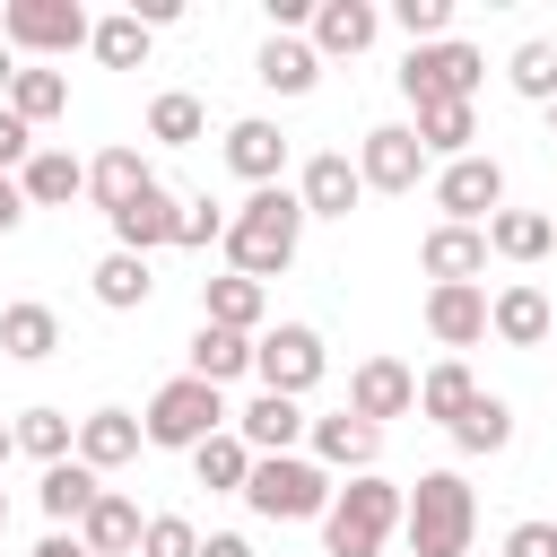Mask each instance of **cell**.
<instances>
[{
    "label": "cell",
    "mask_w": 557,
    "mask_h": 557,
    "mask_svg": "<svg viewBox=\"0 0 557 557\" xmlns=\"http://www.w3.org/2000/svg\"><path fill=\"white\" fill-rule=\"evenodd\" d=\"M296 244H305V200L278 191V183L252 191V200L226 218V261H235V278H270V270H287Z\"/></svg>",
    "instance_id": "obj_1"
},
{
    "label": "cell",
    "mask_w": 557,
    "mask_h": 557,
    "mask_svg": "<svg viewBox=\"0 0 557 557\" xmlns=\"http://www.w3.org/2000/svg\"><path fill=\"white\" fill-rule=\"evenodd\" d=\"M470 522H479V496L461 470H426L409 487V513H400L409 557H470Z\"/></svg>",
    "instance_id": "obj_2"
},
{
    "label": "cell",
    "mask_w": 557,
    "mask_h": 557,
    "mask_svg": "<svg viewBox=\"0 0 557 557\" xmlns=\"http://www.w3.org/2000/svg\"><path fill=\"white\" fill-rule=\"evenodd\" d=\"M400 513H409V496H400L392 479L357 470V479L331 496V513H322V548H331V557H383V540H392Z\"/></svg>",
    "instance_id": "obj_3"
},
{
    "label": "cell",
    "mask_w": 557,
    "mask_h": 557,
    "mask_svg": "<svg viewBox=\"0 0 557 557\" xmlns=\"http://www.w3.org/2000/svg\"><path fill=\"white\" fill-rule=\"evenodd\" d=\"M331 470L322 461H305V453H261L252 461V479H244V505L261 513V522H313V513H331Z\"/></svg>",
    "instance_id": "obj_4"
},
{
    "label": "cell",
    "mask_w": 557,
    "mask_h": 557,
    "mask_svg": "<svg viewBox=\"0 0 557 557\" xmlns=\"http://www.w3.org/2000/svg\"><path fill=\"white\" fill-rule=\"evenodd\" d=\"M148 444H165V453H200L209 435H226V400H218V383H200V374H174V383H157V400H148Z\"/></svg>",
    "instance_id": "obj_5"
},
{
    "label": "cell",
    "mask_w": 557,
    "mask_h": 557,
    "mask_svg": "<svg viewBox=\"0 0 557 557\" xmlns=\"http://www.w3.org/2000/svg\"><path fill=\"white\" fill-rule=\"evenodd\" d=\"M479 78H487V61H479L470 44H453V35H444V44H418V52L400 61V96H409L418 113H426V104H470Z\"/></svg>",
    "instance_id": "obj_6"
},
{
    "label": "cell",
    "mask_w": 557,
    "mask_h": 557,
    "mask_svg": "<svg viewBox=\"0 0 557 557\" xmlns=\"http://www.w3.org/2000/svg\"><path fill=\"white\" fill-rule=\"evenodd\" d=\"M0 44H17V52H78V44H96V26H87L78 0H9L0 9Z\"/></svg>",
    "instance_id": "obj_7"
},
{
    "label": "cell",
    "mask_w": 557,
    "mask_h": 557,
    "mask_svg": "<svg viewBox=\"0 0 557 557\" xmlns=\"http://www.w3.org/2000/svg\"><path fill=\"white\" fill-rule=\"evenodd\" d=\"M252 374H261V392H278V400L313 392V383H322V339H313L305 322L261 331V339H252Z\"/></svg>",
    "instance_id": "obj_8"
},
{
    "label": "cell",
    "mask_w": 557,
    "mask_h": 557,
    "mask_svg": "<svg viewBox=\"0 0 557 557\" xmlns=\"http://www.w3.org/2000/svg\"><path fill=\"white\" fill-rule=\"evenodd\" d=\"M435 209H444V226L496 218V209H505V165H496V157H453V165L435 174Z\"/></svg>",
    "instance_id": "obj_9"
},
{
    "label": "cell",
    "mask_w": 557,
    "mask_h": 557,
    "mask_svg": "<svg viewBox=\"0 0 557 557\" xmlns=\"http://www.w3.org/2000/svg\"><path fill=\"white\" fill-rule=\"evenodd\" d=\"M357 174H366V191H409V183L426 174V148H418V131H400V122L366 131V148H357Z\"/></svg>",
    "instance_id": "obj_10"
},
{
    "label": "cell",
    "mask_w": 557,
    "mask_h": 557,
    "mask_svg": "<svg viewBox=\"0 0 557 557\" xmlns=\"http://www.w3.org/2000/svg\"><path fill=\"white\" fill-rule=\"evenodd\" d=\"M348 409H357L366 426H383V418L418 409V374H409L400 357H366V366L348 374Z\"/></svg>",
    "instance_id": "obj_11"
},
{
    "label": "cell",
    "mask_w": 557,
    "mask_h": 557,
    "mask_svg": "<svg viewBox=\"0 0 557 557\" xmlns=\"http://www.w3.org/2000/svg\"><path fill=\"white\" fill-rule=\"evenodd\" d=\"M418 270H426L435 287H479V270H487V226H435V235L418 244Z\"/></svg>",
    "instance_id": "obj_12"
},
{
    "label": "cell",
    "mask_w": 557,
    "mask_h": 557,
    "mask_svg": "<svg viewBox=\"0 0 557 557\" xmlns=\"http://www.w3.org/2000/svg\"><path fill=\"white\" fill-rule=\"evenodd\" d=\"M426 331H435L444 348L487 339V287H426Z\"/></svg>",
    "instance_id": "obj_13"
},
{
    "label": "cell",
    "mask_w": 557,
    "mask_h": 557,
    "mask_svg": "<svg viewBox=\"0 0 557 557\" xmlns=\"http://www.w3.org/2000/svg\"><path fill=\"white\" fill-rule=\"evenodd\" d=\"M487 331H496L505 348H540V339H548V296H540L531 278H513L505 296H487Z\"/></svg>",
    "instance_id": "obj_14"
},
{
    "label": "cell",
    "mask_w": 557,
    "mask_h": 557,
    "mask_svg": "<svg viewBox=\"0 0 557 557\" xmlns=\"http://www.w3.org/2000/svg\"><path fill=\"white\" fill-rule=\"evenodd\" d=\"M148 183H157V174L139 165V148H104V157L87 165V200H96L104 218H122V209H131V200H139Z\"/></svg>",
    "instance_id": "obj_15"
},
{
    "label": "cell",
    "mask_w": 557,
    "mask_h": 557,
    "mask_svg": "<svg viewBox=\"0 0 557 557\" xmlns=\"http://www.w3.org/2000/svg\"><path fill=\"white\" fill-rule=\"evenodd\" d=\"M357 191H366V174H357L348 157H331V148H322V157L305 165V191H296V200H305V218H348V209H357Z\"/></svg>",
    "instance_id": "obj_16"
},
{
    "label": "cell",
    "mask_w": 557,
    "mask_h": 557,
    "mask_svg": "<svg viewBox=\"0 0 557 557\" xmlns=\"http://www.w3.org/2000/svg\"><path fill=\"white\" fill-rule=\"evenodd\" d=\"M139 435H148V426H139L131 409H96V418H78V461H87V470H122V461L139 453Z\"/></svg>",
    "instance_id": "obj_17"
},
{
    "label": "cell",
    "mask_w": 557,
    "mask_h": 557,
    "mask_svg": "<svg viewBox=\"0 0 557 557\" xmlns=\"http://www.w3.org/2000/svg\"><path fill=\"white\" fill-rule=\"evenodd\" d=\"M313 453H322L331 470H374V453H383V426H366L357 409H339V418H313Z\"/></svg>",
    "instance_id": "obj_18"
},
{
    "label": "cell",
    "mask_w": 557,
    "mask_h": 557,
    "mask_svg": "<svg viewBox=\"0 0 557 557\" xmlns=\"http://www.w3.org/2000/svg\"><path fill=\"white\" fill-rule=\"evenodd\" d=\"M78 540H87L96 557H139L148 522H139V505H131V496H113V487H104V496H96V513L78 522Z\"/></svg>",
    "instance_id": "obj_19"
},
{
    "label": "cell",
    "mask_w": 557,
    "mask_h": 557,
    "mask_svg": "<svg viewBox=\"0 0 557 557\" xmlns=\"http://www.w3.org/2000/svg\"><path fill=\"white\" fill-rule=\"evenodd\" d=\"M252 78H261L270 96H305V87L322 78V52H313V44H296V35H270V44H261V61H252Z\"/></svg>",
    "instance_id": "obj_20"
},
{
    "label": "cell",
    "mask_w": 557,
    "mask_h": 557,
    "mask_svg": "<svg viewBox=\"0 0 557 557\" xmlns=\"http://www.w3.org/2000/svg\"><path fill=\"white\" fill-rule=\"evenodd\" d=\"M226 165H235L252 191H270V183H278V165H287V139H278L270 122H235V131H226Z\"/></svg>",
    "instance_id": "obj_21"
},
{
    "label": "cell",
    "mask_w": 557,
    "mask_h": 557,
    "mask_svg": "<svg viewBox=\"0 0 557 557\" xmlns=\"http://www.w3.org/2000/svg\"><path fill=\"white\" fill-rule=\"evenodd\" d=\"M17 183H26V209H61V200H78V191H87V165H78L70 148H35Z\"/></svg>",
    "instance_id": "obj_22"
},
{
    "label": "cell",
    "mask_w": 557,
    "mask_h": 557,
    "mask_svg": "<svg viewBox=\"0 0 557 557\" xmlns=\"http://www.w3.org/2000/svg\"><path fill=\"white\" fill-rule=\"evenodd\" d=\"M174 218H183V200H165V183H148V191L113 218V235H122V252H148V244H174Z\"/></svg>",
    "instance_id": "obj_23"
},
{
    "label": "cell",
    "mask_w": 557,
    "mask_h": 557,
    "mask_svg": "<svg viewBox=\"0 0 557 557\" xmlns=\"http://www.w3.org/2000/svg\"><path fill=\"white\" fill-rule=\"evenodd\" d=\"M200 322H218V331H244L252 339V322H261V278H200Z\"/></svg>",
    "instance_id": "obj_24"
},
{
    "label": "cell",
    "mask_w": 557,
    "mask_h": 557,
    "mask_svg": "<svg viewBox=\"0 0 557 557\" xmlns=\"http://www.w3.org/2000/svg\"><path fill=\"white\" fill-rule=\"evenodd\" d=\"M235 435H244L252 453H296V435H305V409H296V400H278V392H261V400L235 418Z\"/></svg>",
    "instance_id": "obj_25"
},
{
    "label": "cell",
    "mask_w": 557,
    "mask_h": 557,
    "mask_svg": "<svg viewBox=\"0 0 557 557\" xmlns=\"http://www.w3.org/2000/svg\"><path fill=\"white\" fill-rule=\"evenodd\" d=\"M374 26H383V17H374L366 0H322V9H313V52H366Z\"/></svg>",
    "instance_id": "obj_26"
},
{
    "label": "cell",
    "mask_w": 557,
    "mask_h": 557,
    "mask_svg": "<svg viewBox=\"0 0 557 557\" xmlns=\"http://www.w3.org/2000/svg\"><path fill=\"white\" fill-rule=\"evenodd\" d=\"M557 244V218H540V209H496L487 218V252H505V261H540Z\"/></svg>",
    "instance_id": "obj_27"
},
{
    "label": "cell",
    "mask_w": 557,
    "mask_h": 557,
    "mask_svg": "<svg viewBox=\"0 0 557 557\" xmlns=\"http://www.w3.org/2000/svg\"><path fill=\"white\" fill-rule=\"evenodd\" d=\"M0 348H9V357H26V366H35V357H52V348H61L52 305H35V296H26V305H0Z\"/></svg>",
    "instance_id": "obj_28"
},
{
    "label": "cell",
    "mask_w": 557,
    "mask_h": 557,
    "mask_svg": "<svg viewBox=\"0 0 557 557\" xmlns=\"http://www.w3.org/2000/svg\"><path fill=\"white\" fill-rule=\"evenodd\" d=\"M252 461H261V453H252L244 435H209V444L191 453V470H200V487H209V496H244Z\"/></svg>",
    "instance_id": "obj_29"
},
{
    "label": "cell",
    "mask_w": 557,
    "mask_h": 557,
    "mask_svg": "<svg viewBox=\"0 0 557 557\" xmlns=\"http://www.w3.org/2000/svg\"><path fill=\"white\" fill-rule=\"evenodd\" d=\"M244 366H252V339H244V331H218V322L191 331V374H200V383H235Z\"/></svg>",
    "instance_id": "obj_30"
},
{
    "label": "cell",
    "mask_w": 557,
    "mask_h": 557,
    "mask_svg": "<svg viewBox=\"0 0 557 557\" xmlns=\"http://www.w3.org/2000/svg\"><path fill=\"white\" fill-rule=\"evenodd\" d=\"M96 496H104V487H96L87 461H52V470H44V513H52V522H87Z\"/></svg>",
    "instance_id": "obj_31"
},
{
    "label": "cell",
    "mask_w": 557,
    "mask_h": 557,
    "mask_svg": "<svg viewBox=\"0 0 557 557\" xmlns=\"http://www.w3.org/2000/svg\"><path fill=\"white\" fill-rule=\"evenodd\" d=\"M148 252H104L96 261V305H113V313H131V305H148Z\"/></svg>",
    "instance_id": "obj_32"
},
{
    "label": "cell",
    "mask_w": 557,
    "mask_h": 557,
    "mask_svg": "<svg viewBox=\"0 0 557 557\" xmlns=\"http://www.w3.org/2000/svg\"><path fill=\"white\" fill-rule=\"evenodd\" d=\"M453 444H461V453H505V444H513V409H505L496 392H479V400L453 418Z\"/></svg>",
    "instance_id": "obj_33"
},
{
    "label": "cell",
    "mask_w": 557,
    "mask_h": 557,
    "mask_svg": "<svg viewBox=\"0 0 557 557\" xmlns=\"http://www.w3.org/2000/svg\"><path fill=\"white\" fill-rule=\"evenodd\" d=\"M470 400H479V383H470V366H461V357H444L435 374H418V409H426V418H444V426H453Z\"/></svg>",
    "instance_id": "obj_34"
},
{
    "label": "cell",
    "mask_w": 557,
    "mask_h": 557,
    "mask_svg": "<svg viewBox=\"0 0 557 557\" xmlns=\"http://www.w3.org/2000/svg\"><path fill=\"white\" fill-rule=\"evenodd\" d=\"M61 104H70V78H61V70H17V87H9V113H17L26 131H35V122H52Z\"/></svg>",
    "instance_id": "obj_35"
},
{
    "label": "cell",
    "mask_w": 557,
    "mask_h": 557,
    "mask_svg": "<svg viewBox=\"0 0 557 557\" xmlns=\"http://www.w3.org/2000/svg\"><path fill=\"white\" fill-rule=\"evenodd\" d=\"M470 139H479V113H470V104H426V113H418V148H426V157H435V148L461 157Z\"/></svg>",
    "instance_id": "obj_36"
},
{
    "label": "cell",
    "mask_w": 557,
    "mask_h": 557,
    "mask_svg": "<svg viewBox=\"0 0 557 557\" xmlns=\"http://www.w3.org/2000/svg\"><path fill=\"white\" fill-rule=\"evenodd\" d=\"M104 70H139L148 61V26L139 17H96V44H87Z\"/></svg>",
    "instance_id": "obj_37"
},
{
    "label": "cell",
    "mask_w": 557,
    "mask_h": 557,
    "mask_svg": "<svg viewBox=\"0 0 557 557\" xmlns=\"http://www.w3.org/2000/svg\"><path fill=\"white\" fill-rule=\"evenodd\" d=\"M505 78H513V96H531V104H557V44H522V52L505 61Z\"/></svg>",
    "instance_id": "obj_38"
},
{
    "label": "cell",
    "mask_w": 557,
    "mask_h": 557,
    "mask_svg": "<svg viewBox=\"0 0 557 557\" xmlns=\"http://www.w3.org/2000/svg\"><path fill=\"white\" fill-rule=\"evenodd\" d=\"M148 139L191 148V139H200V96H157V104H148Z\"/></svg>",
    "instance_id": "obj_39"
},
{
    "label": "cell",
    "mask_w": 557,
    "mask_h": 557,
    "mask_svg": "<svg viewBox=\"0 0 557 557\" xmlns=\"http://www.w3.org/2000/svg\"><path fill=\"white\" fill-rule=\"evenodd\" d=\"M17 444L52 470V461H70V418H61V409H26V418H17Z\"/></svg>",
    "instance_id": "obj_40"
},
{
    "label": "cell",
    "mask_w": 557,
    "mask_h": 557,
    "mask_svg": "<svg viewBox=\"0 0 557 557\" xmlns=\"http://www.w3.org/2000/svg\"><path fill=\"white\" fill-rule=\"evenodd\" d=\"M139 557H200V531H191L183 513H157L148 540H139Z\"/></svg>",
    "instance_id": "obj_41"
},
{
    "label": "cell",
    "mask_w": 557,
    "mask_h": 557,
    "mask_svg": "<svg viewBox=\"0 0 557 557\" xmlns=\"http://www.w3.org/2000/svg\"><path fill=\"white\" fill-rule=\"evenodd\" d=\"M209 235L226 244V209H218V200H183V218H174V244H191V252H200Z\"/></svg>",
    "instance_id": "obj_42"
},
{
    "label": "cell",
    "mask_w": 557,
    "mask_h": 557,
    "mask_svg": "<svg viewBox=\"0 0 557 557\" xmlns=\"http://www.w3.org/2000/svg\"><path fill=\"white\" fill-rule=\"evenodd\" d=\"M392 17H400V26L418 35V44H444V17H453V0H400Z\"/></svg>",
    "instance_id": "obj_43"
},
{
    "label": "cell",
    "mask_w": 557,
    "mask_h": 557,
    "mask_svg": "<svg viewBox=\"0 0 557 557\" xmlns=\"http://www.w3.org/2000/svg\"><path fill=\"white\" fill-rule=\"evenodd\" d=\"M505 557H557V522H513L505 531Z\"/></svg>",
    "instance_id": "obj_44"
},
{
    "label": "cell",
    "mask_w": 557,
    "mask_h": 557,
    "mask_svg": "<svg viewBox=\"0 0 557 557\" xmlns=\"http://www.w3.org/2000/svg\"><path fill=\"white\" fill-rule=\"evenodd\" d=\"M26 157H35V131H26V122L0 104V174H9V165H26Z\"/></svg>",
    "instance_id": "obj_45"
},
{
    "label": "cell",
    "mask_w": 557,
    "mask_h": 557,
    "mask_svg": "<svg viewBox=\"0 0 557 557\" xmlns=\"http://www.w3.org/2000/svg\"><path fill=\"white\" fill-rule=\"evenodd\" d=\"M17 218H26V183H17V174H0V235H9Z\"/></svg>",
    "instance_id": "obj_46"
},
{
    "label": "cell",
    "mask_w": 557,
    "mask_h": 557,
    "mask_svg": "<svg viewBox=\"0 0 557 557\" xmlns=\"http://www.w3.org/2000/svg\"><path fill=\"white\" fill-rule=\"evenodd\" d=\"M200 557H252V540H244V531H209V540H200Z\"/></svg>",
    "instance_id": "obj_47"
},
{
    "label": "cell",
    "mask_w": 557,
    "mask_h": 557,
    "mask_svg": "<svg viewBox=\"0 0 557 557\" xmlns=\"http://www.w3.org/2000/svg\"><path fill=\"white\" fill-rule=\"evenodd\" d=\"M35 557H96V548H87V540H78V531H52V540H44V548H35Z\"/></svg>",
    "instance_id": "obj_48"
},
{
    "label": "cell",
    "mask_w": 557,
    "mask_h": 557,
    "mask_svg": "<svg viewBox=\"0 0 557 557\" xmlns=\"http://www.w3.org/2000/svg\"><path fill=\"white\" fill-rule=\"evenodd\" d=\"M9 87H17V61H9V44H0V96H9Z\"/></svg>",
    "instance_id": "obj_49"
},
{
    "label": "cell",
    "mask_w": 557,
    "mask_h": 557,
    "mask_svg": "<svg viewBox=\"0 0 557 557\" xmlns=\"http://www.w3.org/2000/svg\"><path fill=\"white\" fill-rule=\"evenodd\" d=\"M9 444H17V426H0V461H9Z\"/></svg>",
    "instance_id": "obj_50"
},
{
    "label": "cell",
    "mask_w": 557,
    "mask_h": 557,
    "mask_svg": "<svg viewBox=\"0 0 557 557\" xmlns=\"http://www.w3.org/2000/svg\"><path fill=\"white\" fill-rule=\"evenodd\" d=\"M0 531H9V496H0Z\"/></svg>",
    "instance_id": "obj_51"
},
{
    "label": "cell",
    "mask_w": 557,
    "mask_h": 557,
    "mask_svg": "<svg viewBox=\"0 0 557 557\" xmlns=\"http://www.w3.org/2000/svg\"><path fill=\"white\" fill-rule=\"evenodd\" d=\"M548 131H557V104H548Z\"/></svg>",
    "instance_id": "obj_52"
}]
</instances>
